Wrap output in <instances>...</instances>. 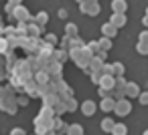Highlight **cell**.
<instances>
[{"mask_svg":"<svg viewBox=\"0 0 148 135\" xmlns=\"http://www.w3.org/2000/svg\"><path fill=\"white\" fill-rule=\"evenodd\" d=\"M101 32H103V36H106V38H110V41H112V38H116V34H118V28H116L112 22H106V24L101 26Z\"/></svg>","mask_w":148,"mask_h":135,"instance_id":"6","label":"cell"},{"mask_svg":"<svg viewBox=\"0 0 148 135\" xmlns=\"http://www.w3.org/2000/svg\"><path fill=\"white\" fill-rule=\"evenodd\" d=\"M126 85H128L126 77H116V89L118 91H126Z\"/></svg>","mask_w":148,"mask_h":135,"instance_id":"18","label":"cell"},{"mask_svg":"<svg viewBox=\"0 0 148 135\" xmlns=\"http://www.w3.org/2000/svg\"><path fill=\"white\" fill-rule=\"evenodd\" d=\"M136 51H138V53L144 57V55H148V45H144V43H138V45H136Z\"/></svg>","mask_w":148,"mask_h":135,"instance_id":"24","label":"cell"},{"mask_svg":"<svg viewBox=\"0 0 148 135\" xmlns=\"http://www.w3.org/2000/svg\"><path fill=\"white\" fill-rule=\"evenodd\" d=\"M110 22H112L116 28H122V26L128 22V18H126V14H114V16L110 18Z\"/></svg>","mask_w":148,"mask_h":135,"instance_id":"9","label":"cell"},{"mask_svg":"<svg viewBox=\"0 0 148 135\" xmlns=\"http://www.w3.org/2000/svg\"><path fill=\"white\" fill-rule=\"evenodd\" d=\"M79 10L81 12H85V14H91V16H95V14H99V2H95V0H87V2H79Z\"/></svg>","mask_w":148,"mask_h":135,"instance_id":"2","label":"cell"},{"mask_svg":"<svg viewBox=\"0 0 148 135\" xmlns=\"http://www.w3.org/2000/svg\"><path fill=\"white\" fill-rule=\"evenodd\" d=\"M4 49H6V43H4V41H0V51H4Z\"/></svg>","mask_w":148,"mask_h":135,"instance_id":"33","label":"cell"},{"mask_svg":"<svg viewBox=\"0 0 148 135\" xmlns=\"http://www.w3.org/2000/svg\"><path fill=\"white\" fill-rule=\"evenodd\" d=\"M47 43H49V45H55V43H57V36H55V34H47Z\"/></svg>","mask_w":148,"mask_h":135,"instance_id":"29","label":"cell"},{"mask_svg":"<svg viewBox=\"0 0 148 135\" xmlns=\"http://www.w3.org/2000/svg\"><path fill=\"white\" fill-rule=\"evenodd\" d=\"M55 59H57V63L61 65V63H65V61L69 59V55H67L65 51H57V53H55Z\"/></svg>","mask_w":148,"mask_h":135,"instance_id":"20","label":"cell"},{"mask_svg":"<svg viewBox=\"0 0 148 135\" xmlns=\"http://www.w3.org/2000/svg\"><path fill=\"white\" fill-rule=\"evenodd\" d=\"M37 79H39V83H47V75H43V73H41Z\"/></svg>","mask_w":148,"mask_h":135,"instance_id":"32","label":"cell"},{"mask_svg":"<svg viewBox=\"0 0 148 135\" xmlns=\"http://www.w3.org/2000/svg\"><path fill=\"white\" fill-rule=\"evenodd\" d=\"M124 93H126V99H132V97H140V93H142V91H140V87H138L134 81H128V85H126V91H124Z\"/></svg>","mask_w":148,"mask_h":135,"instance_id":"3","label":"cell"},{"mask_svg":"<svg viewBox=\"0 0 148 135\" xmlns=\"http://www.w3.org/2000/svg\"><path fill=\"white\" fill-rule=\"evenodd\" d=\"M65 32H67V38H77V34H79V30H77V26L73 24V22H69L67 26H65Z\"/></svg>","mask_w":148,"mask_h":135,"instance_id":"12","label":"cell"},{"mask_svg":"<svg viewBox=\"0 0 148 135\" xmlns=\"http://www.w3.org/2000/svg\"><path fill=\"white\" fill-rule=\"evenodd\" d=\"M95 109H97V105H95L91 99H87V101H83V103H81V113H83V115H87V117H91V115L95 113Z\"/></svg>","mask_w":148,"mask_h":135,"instance_id":"5","label":"cell"},{"mask_svg":"<svg viewBox=\"0 0 148 135\" xmlns=\"http://www.w3.org/2000/svg\"><path fill=\"white\" fill-rule=\"evenodd\" d=\"M99 109H101V111H106V113H110V111H114V109H116V101H114L112 97H108V99H101V103H99Z\"/></svg>","mask_w":148,"mask_h":135,"instance_id":"8","label":"cell"},{"mask_svg":"<svg viewBox=\"0 0 148 135\" xmlns=\"http://www.w3.org/2000/svg\"><path fill=\"white\" fill-rule=\"evenodd\" d=\"M65 109H67V111H75V109H77L75 99H67V101H65Z\"/></svg>","mask_w":148,"mask_h":135,"instance_id":"23","label":"cell"},{"mask_svg":"<svg viewBox=\"0 0 148 135\" xmlns=\"http://www.w3.org/2000/svg\"><path fill=\"white\" fill-rule=\"evenodd\" d=\"M29 32H31L33 36H35V34H39V26H35V24H31V26H29Z\"/></svg>","mask_w":148,"mask_h":135,"instance_id":"28","label":"cell"},{"mask_svg":"<svg viewBox=\"0 0 148 135\" xmlns=\"http://www.w3.org/2000/svg\"><path fill=\"white\" fill-rule=\"evenodd\" d=\"M65 135H83V127H81V125H77V123H75V125H69Z\"/></svg>","mask_w":148,"mask_h":135,"instance_id":"15","label":"cell"},{"mask_svg":"<svg viewBox=\"0 0 148 135\" xmlns=\"http://www.w3.org/2000/svg\"><path fill=\"white\" fill-rule=\"evenodd\" d=\"M0 79H2V73H0Z\"/></svg>","mask_w":148,"mask_h":135,"instance_id":"38","label":"cell"},{"mask_svg":"<svg viewBox=\"0 0 148 135\" xmlns=\"http://www.w3.org/2000/svg\"><path fill=\"white\" fill-rule=\"evenodd\" d=\"M10 135H27V133H25L23 129H12V133H10Z\"/></svg>","mask_w":148,"mask_h":135,"instance_id":"31","label":"cell"},{"mask_svg":"<svg viewBox=\"0 0 148 135\" xmlns=\"http://www.w3.org/2000/svg\"><path fill=\"white\" fill-rule=\"evenodd\" d=\"M144 16H146V18H148V6H146V14H144Z\"/></svg>","mask_w":148,"mask_h":135,"instance_id":"36","label":"cell"},{"mask_svg":"<svg viewBox=\"0 0 148 135\" xmlns=\"http://www.w3.org/2000/svg\"><path fill=\"white\" fill-rule=\"evenodd\" d=\"M4 97V89H0V99H2Z\"/></svg>","mask_w":148,"mask_h":135,"instance_id":"35","label":"cell"},{"mask_svg":"<svg viewBox=\"0 0 148 135\" xmlns=\"http://www.w3.org/2000/svg\"><path fill=\"white\" fill-rule=\"evenodd\" d=\"M142 135H148V129H146V131H144V133H142Z\"/></svg>","mask_w":148,"mask_h":135,"instance_id":"37","label":"cell"},{"mask_svg":"<svg viewBox=\"0 0 148 135\" xmlns=\"http://www.w3.org/2000/svg\"><path fill=\"white\" fill-rule=\"evenodd\" d=\"M114 127H116V121H114V119H110V117L101 119V129H103L106 133H112V131H114Z\"/></svg>","mask_w":148,"mask_h":135,"instance_id":"11","label":"cell"},{"mask_svg":"<svg viewBox=\"0 0 148 135\" xmlns=\"http://www.w3.org/2000/svg\"><path fill=\"white\" fill-rule=\"evenodd\" d=\"M16 105H29V99L27 97H18L16 99Z\"/></svg>","mask_w":148,"mask_h":135,"instance_id":"30","label":"cell"},{"mask_svg":"<svg viewBox=\"0 0 148 135\" xmlns=\"http://www.w3.org/2000/svg\"><path fill=\"white\" fill-rule=\"evenodd\" d=\"M99 87L106 89V91H114L116 89V77H110V75H103L101 81H99Z\"/></svg>","mask_w":148,"mask_h":135,"instance_id":"4","label":"cell"},{"mask_svg":"<svg viewBox=\"0 0 148 135\" xmlns=\"http://www.w3.org/2000/svg\"><path fill=\"white\" fill-rule=\"evenodd\" d=\"M138 99H140V103H142V105H148V91H142Z\"/></svg>","mask_w":148,"mask_h":135,"instance_id":"26","label":"cell"},{"mask_svg":"<svg viewBox=\"0 0 148 135\" xmlns=\"http://www.w3.org/2000/svg\"><path fill=\"white\" fill-rule=\"evenodd\" d=\"M35 20L39 22V26H45V24H47V20H49V14H47V12H39Z\"/></svg>","mask_w":148,"mask_h":135,"instance_id":"19","label":"cell"},{"mask_svg":"<svg viewBox=\"0 0 148 135\" xmlns=\"http://www.w3.org/2000/svg\"><path fill=\"white\" fill-rule=\"evenodd\" d=\"M112 69H114V77H124V73H126L122 63H112Z\"/></svg>","mask_w":148,"mask_h":135,"instance_id":"16","label":"cell"},{"mask_svg":"<svg viewBox=\"0 0 148 135\" xmlns=\"http://www.w3.org/2000/svg\"><path fill=\"white\" fill-rule=\"evenodd\" d=\"M142 22H144V26H148V18H146V16L142 18Z\"/></svg>","mask_w":148,"mask_h":135,"instance_id":"34","label":"cell"},{"mask_svg":"<svg viewBox=\"0 0 148 135\" xmlns=\"http://www.w3.org/2000/svg\"><path fill=\"white\" fill-rule=\"evenodd\" d=\"M103 65H106V61H101L99 57H93V59H91V63H89V69H91V71H101V69H103Z\"/></svg>","mask_w":148,"mask_h":135,"instance_id":"13","label":"cell"},{"mask_svg":"<svg viewBox=\"0 0 148 135\" xmlns=\"http://www.w3.org/2000/svg\"><path fill=\"white\" fill-rule=\"evenodd\" d=\"M112 135H128V127H126L124 123H116V127H114Z\"/></svg>","mask_w":148,"mask_h":135,"instance_id":"17","label":"cell"},{"mask_svg":"<svg viewBox=\"0 0 148 135\" xmlns=\"http://www.w3.org/2000/svg\"><path fill=\"white\" fill-rule=\"evenodd\" d=\"M101 75H110V77H114V69H112V65H110V63H106V65H103Z\"/></svg>","mask_w":148,"mask_h":135,"instance_id":"25","label":"cell"},{"mask_svg":"<svg viewBox=\"0 0 148 135\" xmlns=\"http://www.w3.org/2000/svg\"><path fill=\"white\" fill-rule=\"evenodd\" d=\"M87 51H89V53H91V55H93V53H95V55H97V53H99V45H97V43H95V41H91V43H89V45H87Z\"/></svg>","mask_w":148,"mask_h":135,"instance_id":"21","label":"cell"},{"mask_svg":"<svg viewBox=\"0 0 148 135\" xmlns=\"http://www.w3.org/2000/svg\"><path fill=\"white\" fill-rule=\"evenodd\" d=\"M97 45H99V51H101V53H108V51L112 49V41L106 38V36H101V38L97 41Z\"/></svg>","mask_w":148,"mask_h":135,"instance_id":"14","label":"cell"},{"mask_svg":"<svg viewBox=\"0 0 148 135\" xmlns=\"http://www.w3.org/2000/svg\"><path fill=\"white\" fill-rule=\"evenodd\" d=\"M14 16H16L21 22H25V20H31V14H29V10H27L25 6H18V8L14 10Z\"/></svg>","mask_w":148,"mask_h":135,"instance_id":"10","label":"cell"},{"mask_svg":"<svg viewBox=\"0 0 148 135\" xmlns=\"http://www.w3.org/2000/svg\"><path fill=\"white\" fill-rule=\"evenodd\" d=\"M126 8H128V4L124 2V0H114V2H112L114 14H126Z\"/></svg>","mask_w":148,"mask_h":135,"instance_id":"7","label":"cell"},{"mask_svg":"<svg viewBox=\"0 0 148 135\" xmlns=\"http://www.w3.org/2000/svg\"><path fill=\"white\" fill-rule=\"evenodd\" d=\"M140 41L138 43H144V45H148V30H144V32H140V36H138Z\"/></svg>","mask_w":148,"mask_h":135,"instance_id":"27","label":"cell"},{"mask_svg":"<svg viewBox=\"0 0 148 135\" xmlns=\"http://www.w3.org/2000/svg\"><path fill=\"white\" fill-rule=\"evenodd\" d=\"M101 71H91V81L95 83V85H99V81H101Z\"/></svg>","mask_w":148,"mask_h":135,"instance_id":"22","label":"cell"},{"mask_svg":"<svg viewBox=\"0 0 148 135\" xmlns=\"http://www.w3.org/2000/svg\"><path fill=\"white\" fill-rule=\"evenodd\" d=\"M132 111V103H130V99H120V101H116V109H114V113L118 115V117H126L128 113Z\"/></svg>","mask_w":148,"mask_h":135,"instance_id":"1","label":"cell"}]
</instances>
